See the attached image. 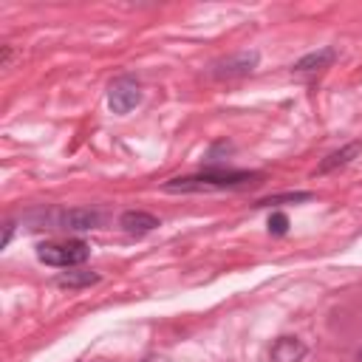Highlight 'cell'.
I'll list each match as a JSON object with an SVG mask.
<instances>
[{
	"mask_svg": "<svg viewBox=\"0 0 362 362\" xmlns=\"http://www.w3.org/2000/svg\"><path fill=\"white\" fill-rule=\"evenodd\" d=\"M139 102H141V88H139V82L130 79V76L116 79V82L110 85V90H107V105H110L113 113H130Z\"/></svg>",
	"mask_w": 362,
	"mask_h": 362,
	"instance_id": "3957f363",
	"label": "cell"
},
{
	"mask_svg": "<svg viewBox=\"0 0 362 362\" xmlns=\"http://www.w3.org/2000/svg\"><path fill=\"white\" fill-rule=\"evenodd\" d=\"M269 354H272V362H300L305 356V345L297 337H280Z\"/></svg>",
	"mask_w": 362,
	"mask_h": 362,
	"instance_id": "ba28073f",
	"label": "cell"
},
{
	"mask_svg": "<svg viewBox=\"0 0 362 362\" xmlns=\"http://www.w3.org/2000/svg\"><path fill=\"white\" fill-rule=\"evenodd\" d=\"M311 192H286V195H274V198H263L257 201V206H272V204H283V201H308Z\"/></svg>",
	"mask_w": 362,
	"mask_h": 362,
	"instance_id": "8fae6325",
	"label": "cell"
},
{
	"mask_svg": "<svg viewBox=\"0 0 362 362\" xmlns=\"http://www.w3.org/2000/svg\"><path fill=\"white\" fill-rule=\"evenodd\" d=\"M88 255H90V246L85 240H62V243H40L37 246V257L57 269L79 266L88 260Z\"/></svg>",
	"mask_w": 362,
	"mask_h": 362,
	"instance_id": "7a4b0ae2",
	"label": "cell"
},
{
	"mask_svg": "<svg viewBox=\"0 0 362 362\" xmlns=\"http://www.w3.org/2000/svg\"><path fill=\"white\" fill-rule=\"evenodd\" d=\"M260 173L246 170H204L195 175H178L164 181L167 192H212V189H240L246 184H257Z\"/></svg>",
	"mask_w": 362,
	"mask_h": 362,
	"instance_id": "6da1fadb",
	"label": "cell"
},
{
	"mask_svg": "<svg viewBox=\"0 0 362 362\" xmlns=\"http://www.w3.org/2000/svg\"><path fill=\"white\" fill-rule=\"evenodd\" d=\"M334 59H337V51H334V48H320V51H311V54L300 57V59L291 65V71H294V74H314V71L328 68Z\"/></svg>",
	"mask_w": 362,
	"mask_h": 362,
	"instance_id": "52a82bcc",
	"label": "cell"
},
{
	"mask_svg": "<svg viewBox=\"0 0 362 362\" xmlns=\"http://www.w3.org/2000/svg\"><path fill=\"white\" fill-rule=\"evenodd\" d=\"M359 150H362V141H351V144H345V147H339V150L328 153V156L320 161L317 173L322 175V173H331V170H337V167H345L351 158H356V156H359Z\"/></svg>",
	"mask_w": 362,
	"mask_h": 362,
	"instance_id": "9c48e42d",
	"label": "cell"
},
{
	"mask_svg": "<svg viewBox=\"0 0 362 362\" xmlns=\"http://www.w3.org/2000/svg\"><path fill=\"white\" fill-rule=\"evenodd\" d=\"M119 226L127 235H147V232H153L158 226V218L150 215V212H144V209H127V212H122Z\"/></svg>",
	"mask_w": 362,
	"mask_h": 362,
	"instance_id": "8992f818",
	"label": "cell"
},
{
	"mask_svg": "<svg viewBox=\"0 0 362 362\" xmlns=\"http://www.w3.org/2000/svg\"><path fill=\"white\" fill-rule=\"evenodd\" d=\"M359 362H362V354H359Z\"/></svg>",
	"mask_w": 362,
	"mask_h": 362,
	"instance_id": "5bb4252c",
	"label": "cell"
},
{
	"mask_svg": "<svg viewBox=\"0 0 362 362\" xmlns=\"http://www.w3.org/2000/svg\"><path fill=\"white\" fill-rule=\"evenodd\" d=\"M96 280H99L96 272H68V274H59V277H57V283H59V286H68V288L90 286V283H96Z\"/></svg>",
	"mask_w": 362,
	"mask_h": 362,
	"instance_id": "30bf717a",
	"label": "cell"
},
{
	"mask_svg": "<svg viewBox=\"0 0 362 362\" xmlns=\"http://www.w3.org/2000/svg\"><path fill=\"white\" fill-rule=\"evenodd\" d=\"M269 232H272V235H286V232H288V218H286L283 212H272V218H269Z\"/></svg>",
	"mask_w": 362,
	"mask_h": 362,
	"instance_id": "7c38bea8",
	"label": "cell"
},
{
	"mask_svg": "<svg viewBox=\"0 0 362 362\" xmlns=\"http://www.w3.org/2000/svg\"><path fill=\"white\" fill-rule=\"evenodd\" d=\"M255 65H257V51H240V54H232V57L215 62L209 74L215 79H238V76L252 74Z\"/></svg>",
	"mask_w": 362,
	"mask_h": 362,
	"instance_id": "5b68a950",
	"label": "cell"
},
{
	"mask_svg": "<svg viewBox=\"0 0 362 362\" xmlns=\"http://www.w3.org/2000/svg\"><path fill=\"white\" fill-rule=\"evenodd\" d=\"M11 235H14V221H6V226H3V243H0L3 249L11 243Z\"/></svg>",
	"mask_w": 362,
	"mask_h": 362,
	"instance_id": "4fadbf2b",
	"label": "cell"
},
{
	"mask_svg": "<svg viewBox=\"0 0 362 362\" xmlns=\"http://www.w3.org/2000/svg\"><path fill=\"white\" fill-rule=\"evenodd\" d=\"M99 223H102V212L90 209V206L65 209V212H57V218H54V229H68V232H90Z\"/></svg>",
	"mask_w": 362,
	"mask_h": 362,
	"instance_id": "277c9868",
	"label": "cell"
}]
</instances>
